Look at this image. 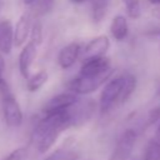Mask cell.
Listing matches in <instances>:
<instances>
[{"label": "cell", "mask_w": 160, "mask_h": 160, "mask_svg": "<svg viewBox=\"0 0 160 160\" xmlns=\"http://www.w3.org/2000/svg\"><path fill=\"white\" fill-rule=\"evenodd\" d=\"M69 109L52 114H42L36 122L31 134V144L39 154H46L55 145L60 134L71 128Z\"/></svg>", "instance_id": "obj_1"}, {"label": "cell", "mask_w": 160, "mask_h": 160, "mask_svg": "<svg viewBox=\"0 0 160 160\" xmlns=\"http://www.w3.org/2000/svg\"><path fill=\"white\" fill-rule=\"evenodd\" d=\"M124 86V74L110 78L102 86L100 92L98 109L101 114L109 112L115 105H119V99Z\"/></svg>", "instance_id": "obj_2"}, {"label": "cell", "mask_w": 160, "mask_h": 160, "mask_svg": "<svg viewBox=\"0 0 160 160\" xmlns=\"http://www.w3.org/2000/svg\"><path fill=\"white\" fill-rule=\"evenodd\" d=\"M1 101H2V116L4 121L9 128H19L22 124L24 115L21 106L16 98L10 91V88L0 91Z\"/></svg>", "instance_id": "obj_3"}, {"label": "cell", "mask_w": 160, "mask_h": 160, "mask_svg": "<svg viewBox=\"0 0 160 160\" xmlns=\"http://www.w3.org/2000/svg\"><path fill=\"white\" fill-rule=\"evenodd\" d=\"M110 76H111V72H106V74L94 76V78H85V76L76 75L74 79L70 80L68 85V90L76 94L78 96L89 95L96 91L101 85H104L110 79Z\"/></svg>", "instance_id": "obj_4"}, {"label": "cell", "mask_w": 160, "mask_h": 160, "mask_svg": "<svg viewBox=\"0 0 160 160\" xmlns=\"http://www.w3.org/2000/svg\"><path fill=\"white\" fill-rule=\"evenodd\" d=\"M136 140H138V132L134 129L124 130L122 134L119 136L109 160H128L132 154Z\"/></svg>", "instance_id": "obj_5"}, {"label": "cell", "mask_w": 160, "mask_h": 160, "mask_svg": "<svg viewBox=\"0 0 160 160\" xmlns=\"http://www.w3.org/2000/svg\"><path fill=\"white\" fill-rule=\"evenodd\" d=\"M106 72H112L111 61L108 56H99V58H90L82 60L78 75L85 78H94Z\"/></svg>", "instance_id": "obj_6"}, {"label": "cell", "mask_w": 160, "mask_h": 160, "mask_svg": "<svg viewBox=\"0 0 160 160\" xmlns=\"http://www.w3.org/2000/svg\"><path fill=\"white\" fill-rule=\"evenodd\" d=\"M110 49V39L108 35H98L90 39L85 46L81 49V55L82 60L90 59V58H99V56H106V52Z\"/></svg>", "instance_id": "obj_7"}, {"label": "cell", "mask_w": 160, "mask_h": 160, "mask_svg": "<svg viewBox=\"0 0 160 160\" xmlns=\"http://www.w3.org/2000/svg\"><path fill=\"white\" fill-rule=\"evenodd\" d=\"M78 100H79V96L76 94L66 90L49 99L48 102L42 108V114H52V112L66 110L70 106H72Z\"/></svg>", "instance_id": "obj_8"}, {"label": "cell", "mask_w": 160, "mask_h": 160, "mask_svg": "<svg viewBox=\"0 0 160 160\" xmlns=\"http://www.w3.org/2000/svg\"><path fill=\"white\" fill-rule=\"evenodd\" d=\"M38 55V45L34 44L32 41H26L22 45V49L19 54L18 58V66H19V72L24 79H28L30 75L31 66L34 64V60Z\"/></svg>", "instance_id": "obj_9"}, {"label": "cell", "mask_w": 160, "mask_h": 160, "mask_svg": "<svg viewBox=\"0 0 160 160\" xmlns=\"http://www.w3.org/2000/svg\"><path fill=\"white\" fill-rule=\"evenodd\" d=\"M81 49L82 45L78 41H72L65 45L58 54V65L62 70H68L72 68L81 55Z\"/></svg>", "instance_id": "obj_10"}, {"label": "cell", "mask_w": 160, "mask_h": 160, "mask_svg": "<svg viewBox=\"0 0 160 160\" xmlns=\"http://www.w3.org/2000/svg\"><path fill=\"white\" fill-rule=\"evenodd\" d=\"M32 24V16L29 12H24L18 19L15 28H14V46L20 48L22 46L30 35V29Z\"/></svg>", "instance_id": "obj_11"}, {"label": "cell", "mask_w": 160, "mask_h": 160, "mask_svg": "<svg viewBox=\"0 0 160 160\" xmlns=\"http://www.w3.org/2000/svg\"><path fill=\"white\" fill-rule=\"evenodd\" d=\"M14 48V25L10 19L0 20V54L8 55Z\"/></svg>", "instance_id": "obj_12"}, {"label": "cell", "mask_w": 160, "mask_h": 160, "mask_svg": "<svg viewBox=\"0 0 160 160\" xmlns=\"http://www.w3.org/2000/svg\"><path fill=\"white\" fill-rule=\"evenodd\" d=\"M110 34L114 40L116 41H122L128 38L129 35V22L126 16L118 14L112 18L111 24H110Z\"/></svg>", "instance_id": "obj_13"}, {"label": "cell", "mask_w": 160, "mask_h": 160, "mask_svg": "<svg viewBox=\"0 0 160 160\" xmlns=\"http://www.w3.org/2000/svg\"><path fill=\"white\" fill-rule=\"evenodd\" d=\"M49 79V74L45 69H40L36 72H34L32 75H29L26 80V89L29 92H36L39 91L46 82Z\"/></svg>", "instance_id": "obj_14"}, {"label": "cell", "mask_w": 160, "mask_h": 160, "mask_svg": "<svg viewBox=\"0 0 160 160\" xmlns=\"http://www.w3.org/2000/svg\"><path fill=\"white\" fill-rule=\"evenodd\" d=\"M110 0H90V16L95 24L104 20L108 14Z\"/></svg>", "instance_id": "obj_15"}, {"label": "cell", "mask_w": 160, "mask_h": 160, "mask_svg": "<svg viewBox=\"0 0 160 160\" xmlns=\"http://www.w3.org/2000/svg\"><path fill=\"white\" fill-rule=\"evenodd\" d=\"M136 85H138V80H136L135 75H132L130 72H124V86H122V91H121V95L119 99V105L126 102L131 98V95L134 94V91L136 89Z\"/></svg>", "instance_id": "obj_16"}, {"label": "cell", "mask_w": 160, "mask_h": 160, "mask_svg": "<svg viewBox=\"0 0 160 160\" xmlns=\"http://www.w3.org/2000/svg\"><path fill=\"white\" fill-rule=\"evenodd\" d=\"M80 155L78 151L70 148H61L55 150L52 154L46 156L45 160H79Z\"/></svg>", "instance_id": "obj_17"}, {"label": "cell", "mask_w": 160, "mask_h": 160, "mask_svg": "<svg viewBox=\"0 0 160 160\" xmlns=\"http://www.w3.org/2000/svg\"><path fill=\"white\" fill-rule=\"evenodd\" d=\"M55 6V0H35L31 5L32 12L36 16H44L52 11Z\"/></svg>", "instance_id": "obj_18"}, {"label": "cell", "mask_w": 160, "mask_h": 160, "mask_svg": "<svg viewBox=\"0 0 160 160\" xmlns=\"http://www.w3.org/2000/svg\"><path fill=\"white\" fill-rule=\"evenodd\" d=\"M128 18L138 20L141 16V2L140 0H122Z\"/></svg>", "instance_id": "obj_19"}, {"label": "cell", "mask_w": 160, "mask_h": 160, "mask_svg": "<svg viewBox=\"0 0 160 160\" xmlns=\"http://www.w3.org/2000/svg\"><path fill=\"white\" fill-rule=\"evenodd\" d=\"M144 160H160V142L155 139H151L144 152Z\"/></svg>", "instance_id": "obj_20"}, {"label": "cell", "mask_w": 160, "mask_h": 160, "mask_svg": "<svg viewBox=\"0 0 160 160\" xmlns=\"http://www.w3.org/2000/svg\"><path fill=\"white\" fill-rule=\"evenodd\" d=\"M29 36H30V41H32L38 46L42 42V24L39 19H36V20L32 19V24H31Z\"/></svg>", "instance_id": "obj_21"}, {"label": "cell", "mask_w": 160, "mask_h": 160, "mask_svg": "<svg viewBox=\"0 0 160 160\" xmlns=\"http://www.w3.org/2000/svg\"><path fill=\"white\" fill-rule=\"evenodd\" d=\"M29 158V151L28 148H18L9 152L2 160H28Z\"/></svg>", "instance_id": "obj_22"}, {"label": "cell", "mask_w": 160, "mask_h": 160, "mask_svg": "<svg viewBox=\"0 0 160 160\" xmlns=\"http://www.w3.org/2000/svg\"><path fill=\"white\" fill-rule=\"evenodd\" d=\"M5 68H6V65H5L4 56H2V54H0V91L4 90V89H6L9 86L8 82H6V80H5V78H4Z\"/></svg>", "instance_id": "obj_23"}, {"label": "cell", "mask_w": 160, "mask_h": 160, "mask_svg": "<svg viewBox=\"0 0 160 160\" xmlns=\"http://www.w3.org/2000/svg\"><path fill=\"white\" fill-rule=\"evenodd\" d=\"M160 120V106L154 108L152 110H150L149 112V118H148V125L155 124Z\"/></svg>", "instance_id": "obj_24"}, {"label": "cell", "mask_w": 160, "mask_h": 160, "mask_svg": "<svg viewBox=\"0 0 160 160\" xmlns=\"http://www.w3.org/2000/svg\"><path fill=\"white\" fill-rule=\"evenodd\" d=\"M154 139H155L156 141H159V142H160V120L158 121V126H156V130H155Z\"/></svg>", "instance_id": "obj_25"}, {"label": "cell", "mask_w": 160, "mask_h": 160, "mask_svg": "<svg viewBox=\"0 0 160 160\" xmlns=\"http://www.w3.org/2000/svg\"><path fill=\"white\" fill-rule=\"evenodd\" d=\"M34 1H35V0H22L24 5H26V6H31V5L34 4Z\"/></svg>", "instance_id": "obj_26"}, {"label": "cell", "mask_w": 160, "mask_h": 160, "mask_svg": "<svg viewBox=\"0 0 160 160\" xmlns=\"http://www.w3.org/2000/svg\"><path fill=\"white\" fill-rule=\"evenodd\" d=\"M150 4H152V5H155V6H159L160 5V0H148Z\"/></svg>", "instance_id": "obj_27"}, {"label": "cell", "mask_w": 160, "mask_h": 160, "mask_svg": "<svg viewBox=\"0 0 160 160\" xmlns=\"http://www.w3.org/2000/svg\"><path fill=\"white\" fill-rule=\"evenodd\" d=\"M70 2H72V4H82V2H85L86 0H69Z\"/></svg>", "instance_id": "obj_28"}, {"label": "cell", "mask_w": 160, "mask_h": 160, "mask_svg": "<svg viewBox=\"0 0 160 160\" xmlns=\"http://www.w3.org/2000/svg\"><path fill=\"white\" fill-rule=\"evenodd\" d=\"M0 8H1V1H0Z\"/></svg>", "instance_id": "obj_29"}]
</instances>
